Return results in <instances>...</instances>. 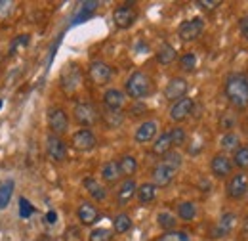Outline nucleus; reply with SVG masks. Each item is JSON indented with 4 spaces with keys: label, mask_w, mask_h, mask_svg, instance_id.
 I'll return each mask as SVG.
<instances>
[{
    "label": "nucleus",
    "mask_w": 248,
    "mask_h": 241,
    "mask_svg": "<svg viewBox=\"0 0 248 241\" xmlns=\"http://www.w3.org/2000/svg\"><path fill=\"white\" fill-rule=\"evenodd\" d=\"M225 96L237 109L248 107V77L243 73H235L225 81Z\"/></svg>",
    "instance_id": "f257e3e1"
},
{
    "label": "nucleus",
    "mask_w": 248,
    "mask_h": 241,
    "mask_svg": "<svg viewBox=\"0 0 248 241\" xmlns=\"http://www.w3.org/2000/svg\"><path fill=\"white\" fill-rule=\"evenodd\" d=\"M126 94L134 100H141V98H147L151 92H153V81L147 73L143 71H134L128 81H126Z\"/></svg>",
    "instance_id": "f03ea898"
},
{
    "label": "nucleus",
    "mask_w": 248,
    "mask_h": 241,
    "mask_svg": "<svg viewBox=\"0 0 248 241\" xmlns=\"http://www.w3.org/2000/svg\"><path fill=\"white\" fill-rule=\"evenodd\" d=\"M75 120L84 128H88L99 120V111L92 102H78L75 105Z\"/></svg>",
    "instance_id": "7ed1b4c3"
},
{
    "label": "nucleus",
    "mask_w": 248,
    "mask_h": 241,
    "mask_svg": "<svg viewBox=\"0 0 248 241\" xmlns=\"http://www.w3.org/2000/svg\"><path fill=\"white\" fill-rule=\"evenodd\" d=\"M48 126H50L52 134H56L60 138H62V134L67 132V128H69V117H67V113L63 111L62 107L48 109Z\"/></svg>",
    "instance_id": "20e7f679"
},
{
    "label": "nucleus",
    "mask_w": 248,
    "mask_h": 241,
    "mask_svg": "<svg viewBox=\"0 0 248 241\" xmlns=\"http://www.w3.org/2000/svg\"><path fill=\"white\" fill-rule=\"evenodd\" d=\"M176 174H178L176 169H172L170 165H166V163L160 161L155 169H153V172H151V178H153L151 184H155L156 188H166V186L172 184V180L176 178Z\"/></svg>",
    "instance_id": "39448f33"
},
{
    "label": "nucleus",
    "mask_w": 248,
    "mask_h": 241,
    "mask_svg": "<svg viewBox=\"0 0 248 241\" xmlns=\"http://www.w3.org/2000/svg\"><path fill=\"white\" fill-rule=\"evenodd\" d=\"M202 29H204V21H202V17H193V19H187V21H184V23L180 25L178 34H180L182 40L191 42V40H195L197 36H201Z\"/></svg>",
    "instance_id": "423d86ee"
},
{
    "label": "nucleus",
    "mask_w": 248,
    "mask_h": 241,
    "mask_svg": "<svg viewBox=\"0 0 248 241\" xmlns=\"http://www.w3.org/2000/svg\"><path fill=\"white\" fill-rule=\"evenodd\" d=\"M97 144L95 134L90 128H80L78 132L73 134V148L77 151H92Z\"/></svg>",
    "instance_id": "0eeeda50"
},
{
    "label": "nucleus",
    "mask_w": 248,
    "mask_h": 241,
    "mask_svg": "<svg viewBox=\"0 0 248 241\" xmlns=\"http://www.w3.org/2000/svg\"><path fill=\"white\" fill-rule=\"evenodd\" d=\"M187 90H189V85H187L186 79L174 77V79L168 81V85H166V88H164V96H166V100H170V102H178V100L186 98Z\"/></svg>",
    "instance_id": "6e6552de"
},
{
    "label": "nucleus",
    "mask_w": 248,
    "mask_h": 241,
    "mask_svg": "<svg viewBox=\"0 0 248 241\" xmlns=\"http://www.w3.org/2000/svg\"><path fill=\"white\" fill-rule=\"evenodd\" d=\"M136 17H138V14H136V10L132 8V6H119L115 12H113V21H115V25L119 27V29H130L132 25H134V21H136Z\"/></svg>",
    "instance_id": "1a4fd4ad"
},
{
    "label": "nucleus",
    "mask_w": 248,
    "mask_h": 241,
    "mask_svg": "<svg viewBox=\"0 0 248 241\" xmlns=\"http://www.w3.org/2000/svg\"><path fill=\"white\" fill-rule=\"evenodd\" d=\"M193 107H195V102L191 98H187V96L182 98V100H178V102H174V105L170 107V119L174 120V122L186 120L191 115Z\"/></svg>",
    "instance_id": "9d476101"
},
{
    "label": "nucleus",
    "mask_w": 248,
    "mask_h": 241,
    "mask_svg": "<svg viewBox=\"0 0 248 241\" xmlns=\"http://www.w3.org/2000/svg\"><path fill=\"white\" fill-rule=\"evenodd\" d=\"M46 153H48V157L54 159V161H63V159L67 157V144L63 142L60 136L50 134V136L46 138Z\"/></svg>",
    "instance_id": "9b49d317"
},
{
    "label": "nucleus",
    "mask_w": 248,
    "mask_h": 241,
    "mask_svg": "<svg viewBox=\"0 0 248 241\" xmlns=\"http://www.w3.org/2000/svg\"><path fill=\"white\" fill-rule=\"evenodd\" d=\"M90 77L95 85H107L113 77V69L105 61H93L90 63Z\"/></svg>",
    "instance_id": "f8f14e48"
},
{
    "label": "nucleus",
    "mask_w": 248,
    "mask_h": 241,
    "mask_svg": "<svg viewBox=\"0 0 248 241\" xmlns=\"http://www.w3.org/2000/svg\"><path fill=\"white\" fill-rule=\"evenodd\" d=\"M80 71L78 67H67L62 75V88L65 94H73L80 86Z\"/></svg>",
    "instance_id": "ddd939ff"
},
{
    "label": "nucleus",
    "mask_w": 248,
    "mask_h": 241,
    "mask_svg": "<svg viewBox=\"0 0 248 241\" xmlns=\"http://www.w3.org/2000/svg\"><path fill=\"white\" fill-rule=\"evenodd\" d=\"M210 169H212V174H214V176L223 178V176L231 174V171H233V161H231L227 155H221V153H219L216 157H212Z\"/></svg>",
    "instance_id": "4468645a"
},
{
    "label": "nucleus",
    "mask_w": 248,
    "mask_h": 241,
    "mask_svg": "<svg viewBox=\"0 0 248 241\" xmlns=\"http://www.w3.org/2000/svg\"><path fill=\"white\" fill-rule=\"evenodd\" d=\"M248 189V178L247 174H235L229 184H227V195L231 199H241Z\"/></svg>",
    "instance_id": "2eb2a0df"
},
{
    "label": "nucleus",
    "mask_w": 248,
    "mask_h": 241,
    "mask_svg": "<svg viewBox=\"0 0 248 241\" xmlns=\"http://www.w3.org/2000/svg\"><path fill=\"white\" fill-rule=\"evenodd\" d=\"M156 132H158V126H156L155 120H145V122H141L138 126L134 138H136L138 144H147V142H151L155 138Z\"/></svg>",
    "instance_id": "dca6fc26"
},
{
    "label": "nucleus",
    "mask_w": 248,
    "mask_h": 241,
    "mask_svg": "<svg viewBox=\"0 0 248 241\" xmlns=\"http://www.w3.org/2000/svg\"><path fill=\"white\" fill-rule=\"evenodd\" d=\"M103 103L107 109H115V111H121L126 103V96L123 90H117V88H109L103 96Z\"/></svg>",
    "instance_id": "f3484780"
},
{
    "label": "nucleus",
    "mask_w": 248,
    "mask_h": 241,
    "mask_svg": "<svg viewBox=\"0 0 248 241\" xmlns=\"http://www.w3.org/2000/svg\"><path fill=\"white\" fill-rule=\"evenodd\" d=\"M77 214H78V220L84 226H92V224L97 222V218H99V211L95 209V205H92V203H82L78 207Z\"/></svg>",
    "instance_id": "a211bd4d"
},
{
    "label": "nucleus",
    "mask_w": 248,
    "mask_h": 241,
    "mask_svg": "<svg viewBox=\"0 0 248 241\" xmlns=\"http://www.w3.org/2000/svg\"><path fill=\"white\" fill-rule=\"evenodd\" d=\"M233 226H235V214H231V212L223 214L219 218V222L216 224V228L212 230V238H223V236H227L233 230Z\"/></svg>",
    "instance_id": "6ab92c4d"
},
{
    "label": "nucleus",
    "mask_w": 248,
    "mask_h": 241,
    "mask_svg": "<svg viewBox=\"0 0 248 241\" xmlns=\"http://www.w3.org/2000/svg\"><path fill=\"white\" fill-rule=\"evenodd\" d=\"M84 188H86V191L92 195V199L95 201H105V197H107V189L99 184V182L92 178V176H88V178H84Z\"/></svg>",
    "instance_id": "aec40b11"
},
{
    "label": "nucleus",
    "mask_w": 248,
    "mask_h": 241,
    "mask_svg": "<svg viewBox=\"0 0 248 241\" xmlns=\"http://www.w3.org/2000/svg\"><path fill=\"white\" fill-rule=\"evenodd\" d=\"M136 189H138V186H136V182L132 180V178H126V180L121 184V188H119V191H117V201L124 205V203H128L134 195H136Z\"/></svg>",
    "instance_id": "412c9836"
},
{
    "label": "nucleus",
    "mask_w": 248,
    "mask_h": 241,
    "mask_svg": "<svg viewBox=\"0 0 248 241\" xmlns=\"http://www.w3.org/2000/svg\"><path fill=\"white\" fill-rule=\"evenodd\" d=\"M121 169H119V161H109L103 165L101 169V178L107 182V184H115V182L121 180Z\"/></svg>",
    "instance_id": "4be33fe9"
},
{
    "label": "nucleus",
    "mask_w": 248,
    "mask_h": 241,
    "mask_svg": "<svg viewBox=\"0 0 248 241\" xmlns=\"http://www.w3.org/2000/svg\"><path fill=\"white\" fill-rule=\"evenodd\" d=\"M136 197H138V201L140 203H151V201H155L156 197V186L155 184H151V182H145V184H141L138 189H136Z\"/></svg>",
    "instance_id": "5701e85b"
},
{
    "label": "nucleus",
    "mask_w": 248,
    "mask_h": 241,
    "mask_svg": "<svg viewBox=\"0 0 248 241\" xmlns=\"http://www.w3.org/2000/svg\"><path fill=\"white\" fill-rule=\"evenodd\" d=\"M176 56H178L176 48H174L172 44L164 42V44H160V48H158V52H156V61H158L160 65H170L172 61L176 60Z\"/></svg>",
    "instance_id": "b1692460"
},
{
    "label": "nucleus",
    "mask_w": 248,
    "mask_h": 241,
    "mask_svg": "<svg viewBox=\"0 0 248 241\" xmlns=\"http://www.w3.org/2000/svg\"><path fill=\"white\" fill-rule=\"evenodd\" d=\"M153 153L155 155H166L168 151H172V140H170V134L168 132H162L158 138L155 140V144H153Z\"/></svg>",
    "instance_id": "393cba45"
},
{
    "label": "nucleus",
    "mask_w": 248,
    "mask_h": 241,
    "mask_svg": "<svg viewBox=\"0 0 248 241\" xmlns=\"http://www.w3.org/2000/svg\"><path fill=\"white\" fill-rule=\"evenodd\" d=\"M156 224H158L164 232H174V228H176V216H174L170 211L158 212V216H156Z\"/></svg>",
    "instance_id": "a878e982"
},
{
    "label": "nucleus",
    "mask_w": 248,
    "mask_h": 241,
    "mask_svg": "<svg viewBox=\"0 0 248 241\" xmlns=\"http://www.w3.org/2000/svg\"><path fill=\"white\" fill-rule=\"evenodd\" d=\"M119 169H121V174H124V176H132V174L138 171V161H136V157H132V155H124L123 159L119 161Z\"/></svg>",
    "instance_id": "bb28decb"
},
{
    "label": "nucleus",
    "mask_w": 248,
    "mask_h": 241,
    "mask_svg": "<svg viewBox=\"0 0 248 241\" xmlns=\"http://www.w3.org/2000/svg\"><path fill=\"white\" fill-rule=\"evenodd\" d=\"M130 228H132V218H130L126 212H121V214L115 216V220H113V230H115L117 234H126Z\"/></svg>",
    "instance_id": "cd10ccee"
},
{
    "label": "nucleus",
    "mask_w": 248,
    "mask_h": 241,
    "mask_svg": "<svg viewBox=\"0 0 248 241\" xmlns=\"http://www.w3.org/2000/svg\"><path fill=\"white\" fill-rule=\"evenodd\" d=\"M221 150L223 151H237L239 150V136L235 132H225L221 136V142H219Z\"/></svg>",
    "instance_id": "c85d7f7f"
},
{
    "label": "nucleus",
    "mask_w": 248,
    "mask_h": 241,
    "mask_svg": "<svg viewBox=\"0 0 248 241\" xmlns=\"http://www.w3.org/2000/svg\"><path fill=\"white\" fill-rule=\"evenodd\" d=\"M178 216L182 218V220H193L195 216H197V205L195 203H191V201H184V203H180L178 205Z\"/></svg>",
    "instance_id": "c756f323"
},
{
    "label": "nucleus",
    "mask_w": 248,
    "mask_h": 241,
    "mask_svg": "<svg viewBox=\"0 0 248 241\" xmlns=\"http://www.w3.org/2000/svg\"><path fill=\"white\" fill-rule=\"evenodd\" d=\"M103 120H105V124H107V126L115 128V126H121V124H123L124 115H123V111H115V109H105V113H103Z\"/></svg>",
    "instance_id": "7c9ffc66"
},
{
    "label": "nucleus",
    "mask_w": 248,
    "mask_h": 241,
    "mask_svg": "<svg viewBox=\"0 0 248 241\" xmlns=\"http://www.w3.org/2000/svg\"><path fill=\"white\" fill-rule=\"evenodd\" d=\"M12 193H14V182L0 184V211L8 207V203L12 199Z\"/></svg>",
    "instance_id": "2f4dec72"
},
{
    "label": "nucleus",
    "mask_w": 248,
    "mask_h": 241,
    "mask_svg": "<svg viewBox=\"0 0 248 241\" xmlns=\"http://www.w3.org/2000/svg\"><path fill=\"white\" fill-rule=\"evenodd\" d=\"M162 163H166V165H170L172 169L180 171V167H182V163H184V157H182V153H178V151H168V153L162 157Z\"/></svg>",
    "instance_id": "473e14b6"
},
{
    "label": "nucleus",
    "mask_w": 248,
    "mask_h": 241,
    "mask_svg": "<svg viewBox=\"0 0 248 241\" xmlns=\"http://www.w3.org/2000/svg\"><path fill=\"white\" fill-rule=\"evenodd\" d=\"M168 134H170V140H172V148H174V146H176V148H178V146H182L187 138L186 130H184L182 126H176V128L168 130Z\"/></svg>",
    "instance_id": "72a5a7b5"
},
{
    "label": "nucleus",
    "mask_w": 248,
    "mask_h": 241,
    "mask_svg": "<svg viewBox=\"0 0 248 241\" xmlns=\"http://www.w3.org/2000/svg\"><path fill=\"white\" fill-rule=\"evenodd\" d=\"M155 241H191V240H189V236H187L186 232L174 230V232H164V234L158 236Z\"/></svg>",
    "instance_id": "f704fd0d"
},
{
    "label": "nucleus",
    "mask_w": 248,
    "mask_h": 241,
    "mask_svg": "<svg viewBox=\"0 0 248 241\" xmlns=\"http://www.w3.org/2000/svg\"><path fill=\"white\" fill-rule=\"evenodd\" d=\"M111 240H113V232L107 230V228H95V230H92V234L88 238V241H111Z\"/></svg>",
    "instance_id": "c9c22d12"
},
{
    "label": "nucleus",
    "mask_w": 248,
    "mask_h": 241,
    "mask_svg": "<svg viewBox=\"0 0 248 241\" xmlns=\"http://www.w3.org/2000/svg\"><path fill=\"white\" fill-rule=\"evenodd\" d=\"M180 67H182V71H186V73H191V71H195V67H197V56L195 54H184L182 56V60H180Z\"/></svg>",
    "instance_id": "e433bc0d"
},
{
    "label": "nucleus",
    "mask_w": 248,
    "mask_h": 241,
    "mask_svg": "<svg viewBox=\"0 0 248 241\" xmlns=\"http://www.w3.org/2000/svg\"><path fill=\"white\" fill-rule=\"evenodd\" d=\"M233 163L237 165V167H241V169H247L248 167V148H239V150L235 151V157H233Z\"/></svg>",
    "instance_id": "4c0bfd02"
},
{
    "label": "nucleus",
    "mask_w": 248,
    "mask_h": 241,
    "mask_svg": "<svg viewBox=\"0 0 248 241\" xmlns=\"http://www.w3.org/2000/svg\"><path fill=\"white\" fill-rule=\"evenodd\" d=\"M29 34H19V36H16L14 40H12V44H10V52L12 54H16L17 52V48H25L27 44H29Z\"/></svg>",
    "instance_id": "58836bf2"
},
{
    "label": "nucleus",
    "mask_w": 248,
    "mask_h": 241,
    "mask_svg": "<svg viewBox=\"0 0 248 241\" xmlns=\"http://www.w3.org/2000/svg\"><path fill=\"white\" fill-rule=\"evenodd\" d=\"M32 212H34V207H32L25 197H21V199H19V216H21V218H29Z\"/></svg>",
    "instance_id": "ea45409f"
},
{
    "label": "nucleus",
    "mask_w": 248,
    "mask_h": 241,
    "mask_svg": "<svg viewBox=\"0 0 248 241\" xmlns=\"http://www.w3.org/2000/svg\"><path fill=\"white\" fill-rule=\"evenodd\" d=\"M12 8H14V2H8V0H0V19L8 17L12 14Z\"/></svg>",
    "instance_id": "a19ab883"
},
{
    "label": "nucleus",
    "mask_w": 248,
    "mask_h": 241,
    "mask_svg": "<svg viewBox=\"0 0 248 241\" xmlns=\"http://www.w3.org/2000/svg\"><path fill=\"white\" fill-rule=\"evenodd\" d=\"M197 4H199L201 8H204V10H214V8H217L221 2H219V0H199Z\"/></svg>",
    "instance_id": "79ce46f5"
},
{
    "label": "nucleus",
    "mask_w": 248,
    "mask_h": 241,
    "mask_svg": "<svg viewBox=\"0 0 248 241\" xmlns=\"http://www.w3.org/2000/svg\"><path fill=\"white\" fill-rule=\"evenodd\" d=\"M235 117H233V115H223V117H221V120H219V126H221V128H231V126H233V124H235Z\"/></svg>",
    "instance_id": "37998d69"
},
{
    "label": "nucleus",
    "mask_w": 248,
    "mask_h": 241,
    "mask_svg": "<svg viewBox=\"0 0 248 241\" xmlns=\"http://www.w3.org/2000/svg\"><path fill=\"white\" fill-rule=\"evenodd\" d=\"M239 29H241V34L245 36V40H248V16L241 17V21H239Z\"/></svg>",
    "instance_id": "c03bdc74"
},
{
    "label": "nucleus",
    "mask_w": 248,
    "mask_h": 241,
    "mask_svg": "<svg viewBox=\"0 0 248 241\" xmlns=\"http://www.w3.org/2000/svg\"><path fill=\"white\" fill-rule=\"evenodd\" d=\"M46 222H48V224H56V222H58V212L56 211L46 212Z\"/></svg>",
    "instance_id": "a18cd8bd"
},
{
    "label": "nucleus",
    "mask_w": 248,
    "mask_h": 241,
    "mask_svg": "<svg viewBox=\"0 0 248 241\" xmlns=\"http://www.w3.org/2000/svg\"><path fill=\"white\" fill-rule=\"evenodd\" d=\"M243 228H245V232L248 234V216H247V220H245V226H243Z\"/></svg>",
    "instance_id": "49530a36"
},
{
    "label": "nucleus",
    "mask_w": 248,
    "mask_h": 241,
    "mask_svg": "<svg viewBox=\"0 0 248 241\" xmlns=\"http://www.w3.org/2000/svg\"><path fill=\"white\" fill-rule=\"evenodd\" d=\"M0 107H2V100H0Z\"/></svg>",
    "instance_id": "de8ad7c7"
}]
</instances>
